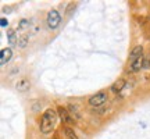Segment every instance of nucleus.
<instances>
[{"label": "nucleus", "instance_id": "obj_6", "mask_svg": "<svg viewBox=\"0 0 150 139\" xmlns=\"http://www.w3.org/2000/svg\"><path fill=\"white\" fill-rule=\"evenodd\" d=\"M17 91L21 92V93H25V92L29 91V88H31V84H29V81L27 79V78H22V79H20L18 82H17Z\"/></svg>", "mask_w": 150, "mask_h": 139}, {"label": "nucleus", "instance_id": "obj_4", "mask_svg": "<svg viewBox=\"0 0 150 139\" xmlns=\"http://www.w3.org/2000/svg\"><path fill=\"white\" fill-rule=\"evenodd\" d=\"M57 113H59V116H60V118H61V121L63 123H65V124H68V125H72L74 124V117L70 114V111L65 109V107H61L60 106L59 109H57Z\"/></svg>", "mask_w": 150, "mask_h": 139}, {"label": "nucleus", "instance_id": "obj_14", "mask_svg": "<svg viewBox=\"0 0 150 139\" xmlns=\"http://www.w3.org/2000/svg\"><path fill=\"white\" fill-rule=\"evenodd\" d=\"M150 67V57H145V61H143V68H149Z\"/></svg>", "mask_w": 150, "mask_h": 139}, {"label": "nucleus", "instance_id": "obj_1", "mask_svg": "<svg viewBox=\"0 0 150 139\" xmlns=\"http://www.w3.org/2000/svg\"><path fill=\"white\" fill-rule=\"evenodd\" d=\"M57 114L53 109H47L46 111L42 114V120H40V132L45 135L50 134L56 127L57 123Z\"/></svg>", "mask_w": 150, "mask_h": 139}, {"label": "nucleus", "instance_id": "obj_3", "mask_svg": "<svg viewBox=\"0 0 150 139\" xmlns=\"http://www.w3.org/2000/svg\"><path fill=\"white\" fill-rule=\"evenodd\" d=\"M106 102H107V95H106L104 92H99V93H96V95H93V96L89 97V104H91L92 107H100Z\"/></svg>", "mask_w": 150, "mask_h": 139}, {"label": "nucleus", "instance_id": "obj_13", "mask_svg": "<svg viewBox=\"0 0 150 139\" xmlns=\"http://www.w3.org/2000/svg\"><path fill=\"white\" fill-rule=\"evenodd\" d=\"M27 45H28V36L27 35H22V36L18 38V48L24 49Z\"/></svg>", "mask_w": 150, "mask_h": 139}, {"label": "nucleus", "instance_id": "obj_11", "mask_svg": "<svg viewBox=\"0 0 150 139\" xmlns=\"http://www.w3.org/2000/svg\"><path fill=\"white\" fill-rule=\"evenodd\" d=\"M67 110L70 111V114L74 117L75 116V118H79L81 117V113H79V110H78V106L76 104H72V103H70L68 104V107H67Z\"/></svg>", "mask_w": 150, "mask_h": 139}, {"label": "nucleus", "instance_id": "obj_10", "mask_svg": "<svg viewBox=\"0 0 150 139\" xmlns=\"http://www.w3.org/2000/svg\"><path fill=\"white\" fill-rule=\"evenodd\" d=\"M7 40H8V45L10 46H16L17 43H18V36H17V33L13 31V29H8L7 31Z\"/></svg>", "mask_w": 150, "mask_h": 139}, {"label": "nucleus", "instance_id": "obj_7", "mask_svg": "<svg viewBox=\"0 0 150 139\" xmlns=\"http://www.w3.org/2000/svg\"><path fill=\"white\" fill-rule=\"evenodd\" d=\"M143 61H145V57L142 56V57H139V59L134 60V61H131V71L132 72H138V71H140V70L143 68Z\"/></svg>", "mask_w": 150, "mask_h": 139}, {"label": "nucleus", "instance_id": "obj_12", "mask_svg": "<svg viewBox=\"0 0 150 139\" xmlns=\"http://www.w3.org/2000/svg\"><path fill=\"white\" fill-rule=\"evenodd\" d=\"M64 135L67 139H78L76 134L74 132V129L71 128V127H64Z\"/></svg>", "mask_w": 150, "mask_h": 139}, {"label": "nucleus", "instance_id": "obj_16", "mask_svg": "<svg viewBox=\"0 0 150 139\" xmlns=\"http://www.w3.org/2000/svg\"><path fill=\"white\" fill-rule=\"evenodd\" d=\"M27 24H28V21H25V20H22V21H21V24H20V28H21V29H24Z\"/></svg>", "mask_w": 150, "mask_h": 139}, {"label": "nucleus", "instance_id": "obj_9", "mask_svg": "<svg viewBox=\"0 0 150 139\" xmlns=\"http://www.w3.org/2000/svg\"><path fill=\"white\" fill-rule=\"evenodd\" d=\"M142 54H143V48L142 46H135L129 53V59H131V61H134V60L142 57Z\"/></svg>", "mask_w": 150, "mask_h": 139}, {"label": "nucleus", "instance_id": "obj_8", "mask_svg": "<svg viewBox=\"0 0 150 139\" xmlns=\"http://www.w3.org/2000/svg\"><path fill=\"white\" fill-rule=\"evenodd\" d=\"M125 84H127V82H125L124 79L115 81V82L111 85V92H112V93H117V95H118V93H121V92H122V89L125 88Z\"/></svg>", "mask_w": 150, "mask_h": 139}, {"label": "nucleus", "instance_id": "obj_15", "mask_svg": "<svg viewBox=\"0 0 150 139\" xmlns=\"http://www.w3.org/2000/svg\"><path fill=\"white\" fill-rule=\"evenodd\" d=\"M0 25H1V28H7V25H8V21L6 20L4 17L1 18V21H0Z\"/></svg>", "mask_w": 150, "mask_h": 139}, {"label": "nucleus", "instance_id": "obj_5", "mask_svg": "<svg viewBox=\"0 0 150 139\" xmlns=\"http://www.w3.org/2000/svg\"><path fill=\"white\" fill-rule=\"evenodd\" d=\"M11 56H13V50L10 48L1 49V52H0V64L4 65L6 63H8L11 60Z\"/></svg>", "mask_w": 150, "mask_h": 139}, {"label": "nucleus", "instance_id": "obj_2", "mask_svg": "<svg viewBox=\"0 0 150 139\" xmlns=\"http://www.w3.org/2000/svg\"><path fill=\"white\" fill-rule=\"evenodd\" d=\"M46 22H47L49 29H52V31L56 29V28L60 25V22H61V16H60V13L57 10H50L47 14Z\"/></svg>", "mask_w": 150, "mask_h": 139}]
</instances>
